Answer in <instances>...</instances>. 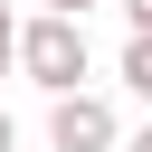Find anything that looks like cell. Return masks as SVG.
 <instances>
[{"label":"cell","instance_id":"obj_1","mask_svg":"<svg viewBox=\"0 0 152 152\" xmlns=\"http://www.w3.org/2000/svg\"><path fill=\"white\" fill-rule=\"evenodd\" d=\"M86 19H66V10H38V19H19V76L38 86V95H76L86 86Z\"/></svg>","mask_w":152,"mask_h":152},{"label":"cell","instance_id":"obj_2","mask_svg":"<svg viewBox=\"0 0 152 152\" xmlns=\"http://www.w3.org/2000/svg\"><path fill=\"white\" fill-rule=\"evenodd\" d=\"M124 142V114H114V95H95V86H76V95H48V152H114Z\"/></svg>","mask_w":152,"mask_h":152},{"label":"cell","instance_id":"obj_3","mask_svg":"<svg viewBox=\"0 0 152 152\" xmlns=\"http://www.w3.org/2000/svg\"><path fill=\"white\" fill-rule=\"evenodd\" d=\"M114 76H124V86H133V95L152 104V28H133V38H124V57H114Z\"/></svg>","mask_w":152,"mask_h":152},{"label":"cell","instance_id":"obj_4","mask_svg":"<svg viewBox=\"0 0 152 152\" xmlns=\"http://www.w3.org/2000/svg\"><path fill=\"white\" fill-rule=\"evenodd\" d=\"M19 66V19H10V0H0V76Z\"/></svg>","mask_w":152,"mask_h":152},{"label":"cell","instance_id":"obj_5","mask_svg":"<svg viewBox=\"0 0 152 152\" xmlns=\"http://www.w3.org/2000/svg\"><path fill=\"white\" fill-rule=\"evenodd\" d=\"M38 10H66V19H86V10H104V0H38Z\"/></svg>","mask_w":152,"mask_h":152},{"label":"cell","instance_id":"obj_6","mask_svg":"<svg viewBox=\"0 0 152 152\" xmlns=\"http://www.w3.org/2000/svg\"><path fill=\"white\" fill-rule=\"evenodd\" d=\"M124 19H133V28H152V0H124Z\"/></svg>","mask_w":152,"mask_h":152},{"label":"cell","instance_id":"obj_7","mask_svg":"<svg viewBox=\"0 0 152 152\" xmlns=\"http://www.w3.org/2000/svg\"><path fill=\"white\" fill-rule=\"evenodd\" d=\"M0 152H19V124H10V114H0Z\"/></svg>","mask_w":152,"mask_h":152},{"label":"cell","instance_id":"obj_8","mask_svg":"<svg viewBox=\"0 0 152 152\" xmlns=\"http://www.w3.org/2000/svg\"><path fill=\"white\" fill-rule=\"evenodd\" d=\"M124 152H152V124H142V133H133V142H124Z\"/></svg>","mask_w":152,"mask_h":152}]
</instances>
